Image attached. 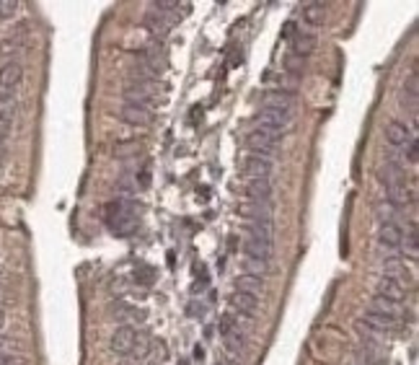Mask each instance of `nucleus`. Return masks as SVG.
<instances>
[{
	"label": "nucleus",
	"instance_id": "obj_27",
	"mask_svg": "<svg viewBox=\"0 0 419 365\" xmlns=\"http://www.w3.org/2000/svg\"><path fill=\"white\" fill-rule=\"evenodd\" d=\"M0 324H3V311H0Z\"/></svg>",
	"mask_w": 419,
	"mask_h": 365
},
{
	"label": "nucleus",
	"instance_id": "obj_11",
	"mask_svg": "<svg viewBox=\"0 0 419 365\" xmlns=\"http://www.w3.org/2000/svg\"><path fill=\"white\" fill-rule=\"evenodd\" d=\"M243 254L254 259H262V262H272V257H275V243L246 236L243 238Z\"/></svg>",
	"mask_w": 419,
	"mask_h": 365
},
{
	"label": "nucleus",
	"instance_id": "obj_6",
	"mask_svg": "<svg viewBox=\"0 0 419 365\" xmlns=\"http://www.w3.org/2000/svg\"><path fill=\"white\" fill-rule=\"evenodd\" d=\"M117 115H120L122 122H127L132 127H148L150 122H153V109H145L140 104H130V101L122 104Z\"/></svg>",
	"mask_w": 419,
	"mask_h": 365
},
{
	"label": "nucleus",
	"instance_id": "obj_14",
	"mask_svg": "<svg viewBox=\"0 0 419 365\" xmlns=\"http://www.w3.org/2000/svg\"><path fill=\"white\" fill-rule=\"evenodd\" d=\"M23 78V68L18 65V62H8V65H3L0 68V91H11V88H16V86L21 83Z\"/></svg>",
	"mask_w": 419,
	"mask_h": 365
},
{
	"label": "nucleus",
	"instance_id": "obj_16",
	"mask_svg": "<svg viewBox=\"0 0 419 365\" xmlns=\"http://www.w3.org/2000/svg\"><path fill=\"white\" fill-rule=\"evenodd\" d=\"M326 3H306L303 6V21L311 23V26H323L326 23V16H329V11H326Z\"/></svg>",
	"mask_w": 419,
	"mask_h": 365
},
{
	"label": "nucleus",
	"instance_id": "obj_9",
	"mask_svg": "<svg viewBox=\"0 0 419 365\" xmlns=\"http://www.w3.org/2000/svg\"><path fill=\"white\" fill-rule=\"evenodd\" d=\"M386 140H389V145H394V148H406V145L414 140V132L406 127L404 122L391 120L389 124H386Z\"/></svg>",
	"mask_w": 419,
	"mask_h": 365
},
{
	"label": "nucleus",
	"instance_id": "obj_3",
	"mask_svg": "<svg viewBox=\"0 0 419 365\" xmlns=\"http://www.w3.org/2000/svg\"><path fill=\"white\" fill-rule=\"evenodd\" d=\"M295 107H298V99L292 91H285V88H272L262 96V109H277V112H290L295 115Z\"/></svg>",
	"mask_w": 419,
	"mask_h": 365
},
{
	"label": "nucleus",
	"instance_id": "obj_23",
	"mask_svg": "<svg viewBox=\"0 0 419 365\" xmlns=\"http://www.w3.org/2000/svg\"><path fill=\"white\" fill-rule=\"evenodd\" d=\"M0 365H26V360L16 352H0Z\"/></svg>",
	"mask_w": 419,
	"mask_h": 365
},
{
	"label": "nucleus",
	"instance_id": "obj_18",
	"mask_svg": "<svg viewBox=\"0 0 419 365\" xmlns=\"http://www.w3.org/2000/svg\"><path fill=\"white\" fill-rule=\"evenodd\" d=\"M417 96H419V73L417 70H412L409 76H406L404 81V93H401V101H409V109H417Z\"/></svg>",
	"mask_w": 419,
	"mask_h": 365
},
{
	"label": "nucleus",
	"instance_id": "obj_4",
	"mask_svg": "<svg viewBox=\"0 0 419 365\" xmlns=\"http://www.w3.org/2000/svg\"><path fill=\"white\" fill-rule=\"evenodd\" d=\"M246 148L254 156H262V158H270L272 161V156H277V148H280V143L277 140H272V137H267L262 132V129H251L246 135Z\"/></svg>",
	"mask_w": 419,
	"mask_h": 365
},
{
	"label": "nucleus",
	"instance_id": "obj_7",
	"mask_svg": "<svg viewBox=\"0 0 419 365\" xmlns=\"http://www.w3.org/2000/svg\"><path fill=\"white\" fill-rule=\"evenodd\" d=\"M378 243L389 251L401 249V243H404V231H401V226H396L394 221L383 223L381 228H378Z\"/></svg>",
	"mask_w": 419,
	"mask_h": 365
},
{
	"label": "nucleus",
	"instance_id": "obj_15",
	"mask_svg": "<svg viewBox=\"0 0 419 365\" xmlns=\"http://www.w3.org/2000/svg\"><path fill=\"white\" fill-rule=\"evenodd\" d=\"M246 195L248 202H272V184L264 179H248Z\"/></svg>",
	"mask_w": 419,
	"mask_h": 365
},
{
	"label": "nucleus",
	"instance_id": "obj_19",
	"mask_svg": "<svg viewBox=\"0 0 419 365\" xmlns=\"http://www.w3.org/2000/svg\"><path fill=\"white\" fill-rule=\"evenodd\" d=\"M389 195H386V199H389L391 205L396 207H406V205H412L414 202V192L412 190H406L404 184H398V187H394V190H386Z\"/></svg>",
	"mask_w": 419,
	"mask_h": 365
},
{
	"label": "nucleus",
	"instance_id": "obj_25",
	"mask_svg": "<svg viewBox=\"0 0 419 365\" xmlns=\"http://www.w3.org/2000/svg\"><path fill=\"white\" fill-rule=\"evenodd\" d=\"M16 350V342L11 337H3L0 335V352H13Z\"/></svg>",
	"mask_w": 419,
	"mask_h": 365
},
{
	"label": "nucleus",
	"instance_id": "obj_24",
	"mask_svg": "<svg viewBox=\"0 0 419 365\" xmlns=\"http://www.w3.org/2000/svg\"><path fill=\"white\" fill-rule=\"evenodd\" d=\"M406 158H409V163H417L419 161V151H417V140H412V143L406 145Z\"/></svg>",
	"mask_w": 419,
	"mask_h": 365
},
{
	"label": "nucleus",
	"instance_id": "obj_1",
	"mask_svg": "<svg viewBox=\"0 0 419 365\" xmlns=\"http://www.w3.org/2000/svg\"><path fill=\"white\" fill-rule=\"evenodd\" d=\"M292 117H295V115H290V112H277V109H259V112H256V117H254V124H256L254 129H262L264 135L280 143V140L285 137V132L290 129Z\"/></svg>",
	"mask_w": 419,
	"mask_h": 365
},
{
	"label": "nucleus",
	"instance_id": "obj_8",
	"mask_svg": "<svg viewBox=\"0 0 419 365\" xmlns=\"http://www.w3.org/2000/svg\"><path fill=\"white\" fill-rule=\"evenodd\" d=\"M239 213L248 223H272V202H243L239 205Z\"/></svg>",
	"mask_w": 419,
	"mask_h": 365
},
{
	"label": "nucleus",
	"instance_id": "obj_17",
	"mask_svg": "<svg viewBox=\"0 0 419 365\" xmlns=\"http://www.w3.org/2000/svg\"><path fill=\"white\" fill-rule=\"evenodd\" d=\"M316 47H318V39H316L314 34H295V37H292V54H295V57L314 54Z\"/></svg>",
	"mask_w": 419,
	"mask_h": 365
},
{
	"label": "nucleus",
	"instance_id": "obj_5",
	"mask_svg": "<svg viewBox=\"0 0 419 365\" xmlns=\"http://www.w3.org/2000/svg\"><path fill=\"white\" fill-rule=\"evenodd\" d=\"M137 344H140V335L132 327H120L112 335V350L117 355H135Z\"/></svg>",
	"mask_w": 419,
	"mask_h": 365
},
{
	"label": "nucleus",
	"instance_id": "obj_26",
	"mask_svg": "<svg viewBox=\"0 0 419 365\" xmlns=\"http://www.w3.org/2000/svg\"><path fill=\"white\" fill-rule=\"evenodd\" d=\"M16 8H18V3H0V16L16 13Z\"/></svg>",
	"mask_w": 419,
	"mask_h": 365
},
{
	"label": "nucleus",
	"instance_id": "obj_13",
	"mask_svg": "<svg viewBox=\"0 0 419 365\" xmlns=\"http://www.w3.org/2000/svg\"><path fill=\"white\" fill-rule=\"evenodd\" d=\"M231 306L233 311L246 313V316H254L259 311V296H251V293H243V290H236L231 296Z\"/></svg>",
	"mask_w": 419,
	"mask_h": 365
},
{
	"label": "nucleus",
	"instance_id": "obj_20",
	"mask_svg": "<svg viewBox=\"0 0 419 365\" xmlns=\"http://www.w3.org/2000/svg\"><path fill=\"white\" fill-rule=\"evenodd\" d=\"M241 265H243V272L251 274V277H259V280H264V274L270 270V262H262V259H254V257H243Z\"/></svg>",
	"mask_w": 419,
	"mask_h": 365
},
{
	"label": "nucleus",
	"instance_id": "obj_12",
	"mask_svg": "<svg viewBox=\"0 0 419 365\" xmlns=\"http://www.w3.org/2000/svg\"><path fill=\"white\" fill-rule=\"evenodd\" d=\"M367 311L383 313V316H389V319L401 321V316H404V306H401V303H394V301H389V298L375 296L373 301H370V306H367Z\"/></svg>",
	"mask_w": 419,
	"mask_h": 365
},
{
	"label": "nucleus",
	"instance_id": "obj_2",
	"mask_svg": "<svg viewBox=\"0 0 419 365\" xmlns=\"http://www.w3.org/2000/svg\"><path fill=\"white\" fill-rule=\"evenodd\" d=\"M241 171L246 179H264V182H270L272 174H275V163L270 158H262V156H254V153H248L241 158Z\"/></svg>",
	"mask_w": 419,
	"mask_h": 365
},
{
	"label": "nucleus",
	"instance_id": "obj_10",
	"mask_svg": "<svg viewBox=\"0 0 419 365\" xmlns=\"http://www.w3.org/2000/svg\"><path fill=\"white\" fill-rule=\"evenodd\" d=\"M375 296L381 298H389L394 303H404L406 301V285H401L398 280L389 277V274H383L381 280H378V293Z\"/></svg>",
	"mask_w": 419,
	"mask_h": 365
},
{
	"label": "nucleus",
	"instance_id": "obj_21",
	"mask_svg": "<svg viewBox=\"0 0 419 365\" xmlns=\"http://www.w3.org/2000/svg\"><path fill=\"white\" fill-rule=\"evenodd\" d=\"M239 290L251 293V296H259V293H262V280H259V277H251V274H243L239 280Z\"/></svg>",
	"mask_w": 419,
	"mask_h": 365
},
{
	"label": "nucleus",
	"instance_id": "obj_22",
	"mask_svg": "<svg viewBox=\"0 0 419 365\" xmlns=\"http://www.w3.org/2000/svg\"><path fill=\"white\" fill-rule=\"evenodd\" d=\"M285 68L290 70V73H295V76H303V73H306V60H303V57H295V54H287V57H285Z\"/></svg>",
	"mask_w": 419,
	"mask_h": 365
}]
</instances>
